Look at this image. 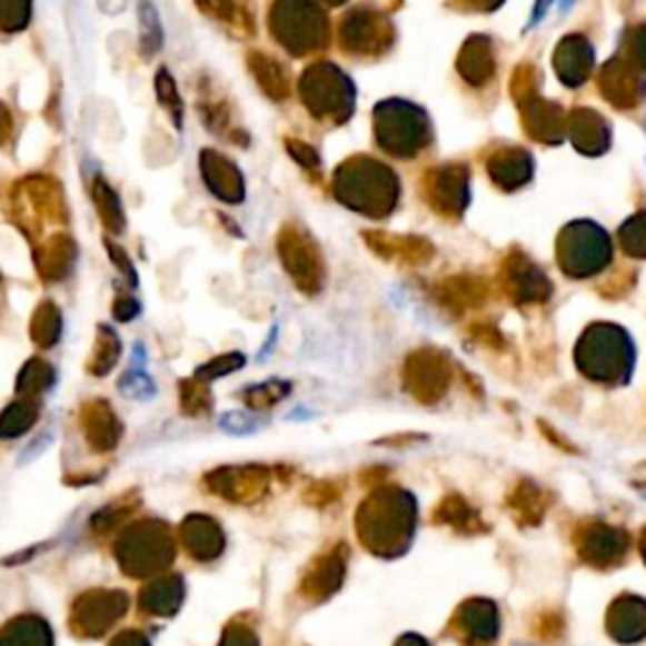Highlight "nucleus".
<instances>
[{
  "instance_id": "f257e3e1",
  "label": "nucleus",
  "mask_w": 646,
  "mask_h": 646,
  "mask_svg": "<svg viewBox=\"0 0 646 646\" xmlns=\"http://www.w3.org/2000/svg\"><path fill=\"white\" fill-rule=\"evenodd\" d=\"M558 3H560V8H568L570 0H558Z\"/></svg>"
}]
</instances>
